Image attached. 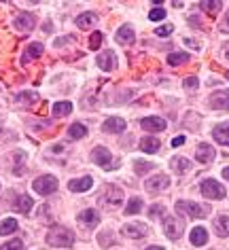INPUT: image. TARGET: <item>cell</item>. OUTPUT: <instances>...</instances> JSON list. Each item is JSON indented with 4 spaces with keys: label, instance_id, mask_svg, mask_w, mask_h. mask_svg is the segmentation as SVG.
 <instances>
[{
    "label": "cell",
    "instance_id": "1",
    "mask_svg": "<svg viewBox=\"0 0 229 250\" xmlns=\"http://www.w3.org/2000/svg\"><path fill=\"white\" fill-rule=\"evenodd\" d=\"M47 244L55 248H64V246H72L74 244V233L66 227H53L47 233Z\"/></svg>",
    "mask_w": 229,
    "mask_h": 250
},
{
    "label": "cell",
    "instance_id": "2",
    "mask_svg": "<svg viewBox=\"0 0 229 250\" xmlns=\"http://www.w3.org/2000/svg\"><path fill=\"white\" fill-rule=\"evenodd\" d=\"M98 199H100V204L104 208H119L121 202H123V193H121L119 187H115V185H104L100 189Z\"/></svg>",
    "mask_w": 229,
    "mask_h": 250
},
{
    "label": "cell",
    "instance_id": "3",
    "mask_svg": "<svg viewBox=\"0 0 229 250\" xmlns=\"http://www.w3.org/2000/svg\"><path fill=\"white\" fill-rule=\"evenodd\" d=\"M176 212L189 218H204L208 214V208L200 204H193V202H176Z\"/></svg>",
    "mask_w": 229,
    "mask_h": 250
},
{
    "label": "cell",
    "instance_id": "4",
    "mask_svg": "<svg viewBox=\"0 0 229 250\" xmlns=\"http://www.w3.org/2000/svg\"><path fill=\"white\" fill-rule=\"evenodd\" d=\"M200 191H202V195L206 197V199H223V197L227 195L225 187H223L221 183H216V180H212V178L204 180L202 187H200Z\"/></svg>",
    "mask_w": 229,
    "mask_h": 250
},
{
    "label": "cell",
    "instance_id": "5",
    "mask_svg": "<svg viewBox=\"0 0 229 250\" xmlns=\"http://www.w3.org/2000/svg\"><path fill=\"white\" fill-rule=\"evenodd\" d=\"M32 189L39 193V195H51V193L58 191V178L55 176H39L32 183Z\"/></svg>",
    "mask_w": 229,
    "mask_h": 250
},
{
    "label": "cell",
    "instance_id": "6",
    "mask_svg": "<svg viewBox=\"0 0 229 250\" xmlns=\"http://www.w3.org/2000/svg\"><path fill=\"white\" fill-rule=\"evenodd\" d=\"M185 231V223L178 216H166L164 221V233L170 237V240H178Z\"/></svg>",
    "mask_w": 229,
    "mask_h": 250
},
{
    "label": "cell",
    "instance_id": "7",
    "mask_svg": "<svg viewBox=\"0 0 229 250\" xmlns=\"http://www.w3.org/2000/svg\"><path fill=\"white\" fill-rule=\"evenodd\" d=\"M91 161L94 164H98L100 167H104V170H113V155H110L108 148H104V146H96L94 148V153H91Z\"/></svg>",
    "mask_w": 229,
    "mask_h": 250
},
{
    "label": "cell",
    "instance_id": "8",
    "mask_svg": "<svg viewBox=\"0 0 229 250\" xmlns=\"http://www.w3.org/2000/svg\"><path fill=\"white\" fill-rule=\"evenodd\" d=\"M170 187V178L166 176V174H155V176H151L145 183V189L148 193H159V191H166Z\"/></svg>",
    "mask_w": 229,
    "mask_h": 250
},
{
    "label": "cell",
    "instance_id": "9",
    "mask_svg": "<svg viewBox=\"0 0 229 250\" xmlns=\"http://www.w3.org/2000/svg\"><path fill=\"white\" fill-rule=\"evenodd\" d=\"M210 106L216 110H229V89H219L210 96Z\"/></svg>",
    "mask_w": 229,
    "mask_h": 250
},
{
    "label": "cell",
    "instance_id": "10",
    "mask_svg": "<svg viewBox=\"0 0 229 250\" xmlns=\"http://www.w3.org/2000/svg\"><path fill=\"white\" fill-rule=\"evenodd\" d=\"M195 157L200 164L204 166H208V164H212L214 157H216V151L210 145H206V142H202V145H197V151H195Z\"/></svg>",
    "mask_w": 229,
    "mask_h": 250
},
{
    "label": "cell",
    "instance_id": "11",
    "mask_svg": "<svg viewBox=\"0 0 229 250\" xmlns=\"http://www.w3.org/2000/svg\"><path fill=\"white\" fill-rule=\"evenodd\" d=\"M102 132H106V134L125 132V121H123L121 117H108L106 121H104V125H102Z\"/></svg>",
    "mask_w": 229,
    "mask_h": 250
},
{
    "label": "cell",
    "instance_id": "12",
    "mask_svg": "<svg viewBox=\"0 0 229 250\" xmlns=\"http://www.w3.org/2000/svg\"><path fill=\"white\" fill-rule=\"evenodd\" d=\"M123 233L127 237H134V240H140V237H145L148 233V227L145 223H127L123 227Z\"/></svg>",
    "mask_w": 229,
    "mask_h": 250
},
{
    "label": "cell",
    "instance_id": "13",
    "mask_svg": "<svg viewBox=\"0 0 229 250\" xmlns=\"http://www.w3.org/2000/svg\"><path fill=\"white\" fill-rule=\"evenodd\" d=\"M91 187H94V178H91V176L74 178V180L68 183V189H70L72 193H85V191H89Z\"/></svg>",
    "mask_w": 229,
    "mask_h": 250
},
{
    "label": "cell",
    "instance_id": "14",
    "mask_svg": "<svg viewBox=\"0 0 229 250\" xmlns=\"http://www.w3.org/2000/svg\"><path fill=\"white\" fill-rule=\"evenodd\" d=\"M96 64L100 66L104 72L115 70V66H117V55H115V51H104V53H100V55H98Z\"/></svg>",
    "mask_w": 229,
    "mask_h": 250
},
{
    "label": "cell",
    "instance_id": "15",
    "mask_svg": "<svg viewBox=\"0 0 229 250\" xmlns=\"http://www.w3.org/2000/svg\"><path fill=\"white\" fill-rule=\"evenodd\" d=\"M142 129H146V132H164L166 129V119L162 117H146L140 121Z\"/></svg>",
    "mask_w": 229,
    "mask_h": 250
},
{
    "label": "cell",
    "instance_id": "16",
    "mask_svg": "<svg viewBox=\"0 0 229 250\" xmlns=\"http://www.w3.org/2000/svg\"><path fill=\"white\" fill-rule=\"evenodd\" d=\"M134 30H132V26H121L119 30H117V34H115V41L119 42V45H125V47H129V45H134Z\"/></svg>",
    "mask_w": 229,
    "mask_h": 250
},
{
    "label": "cell",
    "instance_id": "17",
    "mask_svg": "<svg viewBox=\"0 0 229 250\" xmlns=\"http://www.w3.org/2000/svg\"><path fill=\"white\" fill-rule=\"evenodd\" d=\"M15 28L17 30H21V32H28V30H32L34 28V23H36V17L32 13H21V15H17L15 17Z\"/></svg>",
    "mask_w": 229,
    "mask_h": 250
},
{
    "label": "cell",
    "instance_id": "18",
    "mask_svg": "<svg viewBox=\"0 0 229 250\" xmlns=\"http://www.w3.org/2000/svg\"><path fill=\"white\" fill-rule=\"evenodd\" d=\"M79 223L85 225V227H96V225L100 223V214H98V210L87 208L79 214Z\"/></svg>",
    "mask_w": 229,
    "mask_h": 250
},
{
    "label": "cell",
    "instance_id": "19",
    "mask_svg": "<svg viewBox=\"0 0 229 250\" xmlns=\"http://www.w3.org/2000/svg\"><path fill=\"white\" fill-rule=\"evenodd\" d=\"M159 146H162V142H159L155 136H146V138H142V140H140V151H142V153L153 155V153H157V151H159Z\"/></svg>",
    "mask_w": 229,
    "mask_h": 250
},
{
    "label": "cell",
    "instance_id": "20",
    "mask_svg": "<svg viewBox=\"0 0 229 250\" xmlns=\"http://www.w3.org/2000/svg\"><path fill=\"white\" fill-rule=\"evenodd\" d=\"M212 136H214V140L219 142V145H225V146H229V121H227V123L216 125V127H214V132H212Z\"/></svg>",
    "mask_w": 229,
    "mask_h": 250
},
{
    "label": "cell",
    "instance_id": "21",
    "mask_svg": "<svg viewBox=\"0 0 229 250\" xmlns=\"http://www.w3.org/2000/svg\"><path fill=\"white\" fill-rule=\"evenodd\" d=\"M98 23V15L96 13H81L77 17V26L81 30H91Z\"/></svg>",
    "mask_w": 229,
    "mask_h": 250
},
{
    "label": "cell",
    "instance_id": "22",
    "mask_svg": "<svg viewBox=\"0 0 229 250\" xmlns=\"http://www.w3.org/2000/svg\"><path fill=\"white\" fill-rule=\"evenodd\" d=\"M32 197H28V195H21V197H17L15 202H13V210L15 212H21V214H28L30 210H32Z\"/></svg>",
    "mask_w": 229,
    "mask_h": 250
},
{
    "label": "cell",
    "instance_id": "23",
    "mask_svg": "<svg viewBox=\"0 0 229 250\" xmlns=\"http://www.w3.org/2000/svg\"><path fill=\"white\" fill-rule=\"evenodd\" d=\"M206 242H208V231L204 227H195L191 231V244L193 246H204Z\"/></svg>",
    "mask_w": 229,
    "mask_h": 250
},
{
    "label": "cell",
    "instance_id": "24",
    "mask_svg": "<svg viewBox=\"0 0 229 250\" xmlns=\"http://www.w3.org/2000/svg\"><path fill=\"white\" fill-rule=\"evenodd\" d=\"M87 136V127L83 123H72L68 127V138L70 140H79V138H85Z\"/></svg>",
    "mask_w": 229,
    "mask_h": 250
},
{
    "label": "cell",
    "instance_id": "25",
    "mask_svg": "<svg viewBox=\"0 0 229 250\" xmlns=\"http://www.w3.org/2000/svg\"><path fill=\"white\" fill-rule=\"evenodd\" d=\"M214 231L219 233L221 237H227L229 235V216H216L214 221Z\"/></svg>",
    "mask_w": 229,
    "mask_h": 250
},
{
    "label": "cell",
    "instance_id": "26",
    "mask_svg": "<svg viewBox=\"0 0 229 250\" xmlns=\"http://www.w3.org/2000/svg\"><path fill=\"white\" fill-rule=\"evenodd\" d=\"M42 51H45V47L41 45V42H32L28 49H26V55H23V62L32 60V58H41Z\"/></svg>",
    "mask_w": 229,
    "mask_h": 250
},
{
    "label": "cell",
    "instance_id": "27",
    "mask_svg": "<svg viewBox=\"0 0 229 250\" xmlns=\"http://www.w3.org/2000/svg\"><path fill=\"white\" fill-rule=\"evenodd\" d=\"M172 167H174V172H178V174H187L191 170V164H189V159H185V157H174L172 159Z\"/></svg>",
    "mask_w": 229,
    "mask_h": 250
},
{
    "label": "cell",
    "instance_id": "28",
    "mask_svg": "<svg viewBox=\"0 0 229 250\" xmlns=\"http://www.w3.org/2000/svg\"><path fill=\"white\" fill-rule=\"evenodd\" d=\"M72 112V104L70 102H58L53 106V115L55 117H68Z\"/></svg>",
    "mask_w": 229,
    "mask_h": 250
},
{
    "label": "cell",
    "instance_id": "29",
    "mask_svg": "<svg viewBox=\"0 0 229 250\" xmlns=\"http://www.w3.org/2000/svg\"><path fill=\"white\" fill-rule=\"evenodd\" d=\"M15 229H17L15 218H4V221L0 223V235H9V233H13Z\"/></svg>",
    "mask_w": 229,
    "mask_h": 250
},
{
    "label": "cell",
    "instance_id": "30",
    "mask_svg": "<svg viewBox=\"0 0 229 250\" xmlns=\"http://www.w3.org/2000/svg\"><path fill=\"white\" fill-rule=\"evenodd\" d=\"M187 62H189L187 53H170L168 55V64L170 66H181V64H187Z\"/></svg>",
    "mask_w": 229,
    "mask_h": 250
},
{
    "label": "cell",
    "instance_id": "31",
    "mask_svg": "<svg viewBox=\"0 0 229 250\" xmlns=\"http://www.w3.org/2000/svg\"><path fill=\"white\" fill-rule=\"evenodd\" d=\"M142 210V202L138 197H134V199H129V204H127V208H125V214L127 216H134V214H138V212Z\"/></svg>",
    "mask_w": 229,
    "mask_h": 250
},
{
    "label": "cell",
    "instance_id": "32",
    "mask_svg": "<svg viewBox=\"0 0 229 250\" xmlns=\"http://www.w3.org/2000/svg\"><path fill=\"white\" fill-rule=\"evenodd\" d=\"M153 166L151 161H142V159H138V161H134V170H136V174H146L148 170H153Z\"/></svg>",
    "mask_w": 229,
    "mask_h": 250
},
{
    "label": "cell",
    "instance_id": "33",
    "mask_svg": "<svg viewBox=\"0 0 229 250\" xmlns=\"http://www.w3.org/2000/svg\"><path fill=\"white\" fill-rule=\"evenodd\" d=\"M200 7H202L204 11H208L210 15H216V11H221L223 2H219V0H212V2H202Z\"/></svg>",
    "mask_w": 229,
    "mask_h": 250
},
{
    "label": "cell",
    "instance_id": "34",
    "mask_svg": "<svg viewBox=\"0 0 229 250\" xmlns=\"http://www.w3.org/2000/svg\"><path fill=\"white\" fill-rule=\"evenodd\" d=\"M0 250H26V246H23L21 240H9L0 246Z\"/></svg>",
    "mask_w": 229,
    "mask_h": 250
},
{
    "label": "cell",
    "instance_id": "35",
    "mask_svg": "<svg viewBox=\"0 0 229 250\" xmlns=\"http://www.w3.org/2000/svg\"><path fill=\"white\" fill-rule=\"evenodd\" d=\"M148 20H151V21H162V20H166V9H162V7L151 9V11H148Z\"/></svg>",
    "mask_w": 229,
    "mask_h": 250
},
{
    "label": "cell",
    "instance_id": "36",
    "mask_svg": "<svg viewBox=\"0 0 229 250\" xmlns=\"http://www.w3.org/2000/svg\"><path fill=\"white\" fill-rule=\"evenodd\" d=\"M162 214H166V208L162 204H155V206H151V208H148V216H151V218H157Z\"/></svg>",
    "mask_w": 229,
    "mask_h": 250
},
{
    "label": "cell",
    "instance_id": "37",
    "mask_svg": "<svg viewBox=\"0 0 229 250\" xmlns=\"http://www.w3.org/2000/svg\"><path fill=\"white\" fill-rule=\"evenodd\" d=\"M100 45H102V34L94 32V34H91V39H89V49H94V51H96Z\"/></svg>",
    "mask_w": 229,
    "mask_h": 250
},
{
    "label": "cell",
    "instance_id": "38",
    "mask_svg": "<svg viewBox=\"0 0 229 250\" xmlns=\"http://www.w3.org/2000/svg\"><path fill=\"white\" fill-rule=\"evenodd\" d=\"M172 30H174V26H172V23H166V26H159V28L155 30V34H157V36H170Z\"/></svg>",
    "mask_w": 229,
    "mask_h": 250
},
{
    "label": "cell",
    "instance_id": "39",
    "mask_svg": "<svg viewBox=\"0 0 229 250\" xmlns=\"http://www.w3.org/2000/svg\"><path fill=\"white\" fill-rule=\"evenodd\" d=\"M183 85H185V87H189V89H195V87L200 85V81H197L195 77H189V79H185V81H183Z\"/></svg>",
    "mask_w": 229,
    "mask_h": 250
},
{
    "label": "cell",
    "instance_id": "40",
    "mask_svg": "<svg viewBox=\"0 0 229 250\" xmlns=\"http://www.w3.org/2000/svg\"><path fill=\"white\" fill-rule=\"evenodd\" d=\"M181 145H185V136H176V138L172 140V146H181Z\"/></svg>",
    "mask_w": 229,
    "mask_h": 250
},
{
    "label": "cell",
    "instance_id": "41",
    "mask_svg": "<svg viewBox=\"0 0 229 250\" xmlns=\"http://www.w3.org/2000/svg\"><path fill=\"white\" fill-rule=\"evenodd\" d=\"M145 250H166V248H162V246H148V248H145Z\"/></svg>",
    "mask_w": 229,
    "mask_h": 250
},
{
    "label": "cell",
    "instance_id": "42",
    "mask_svg": "<svg viewBox=\"0 0 229 250\" xmlns=\"http://www.w3.org/2000/svg\"><path fill=\"white\" fill-rule=\"evenodd\" d=\"M223 178L229 180V167H225V170H223Z\"/></svg>",
    "mask_w": 229,
    "mask_h": 250
},
{
    "label": "cell",
    "instance_id": "43",
    "mask_svg": "<svg viewBox=\"0 0 229 250\" xmlns=\"http://www.w3.org/2000/svg\"><path fill=\"white\" fill-rule=\"evenodd\" d=\"M225 55H227V60H229V51H227V53H225Z\"/></svg>",
    "mask_w": 229,
    "mask_h": 250
},
{
    "label": "cell",
    "instance_id": "44",
    "mask_svg": "<svg viewBox=\"0 0 229 250\" xmlns=\"http://www.w3.org/2000/svg\"><path fill=\"white\" fill-rule=\"evenodd\" d=\"M227 81H229V72H227Z\"/></svg>",
    "mask_w": 229,
    "mask_h": 250
},
{
    "label": "cell",
    "instance_id": "45",
    "mask_svg": "<svg viewBox=\"0 0 229 250\" xmlns=\"http://www.w3.org/2000/svg\"><path fill=\"white\" fill-rule=\"evenodd\" d=\"M227 21H229V13H227Z\"/></svg>",
    "mask_w": 229,
    "mask_h": 250
},
{
    "label": "cell",
    "instance_id": "46",
    "mask_svg": "<svg viewBox=\"0 0 229 250\" xmlns=\"http://www.w3.org/2000/svg\"><path fill=\"white\" fill-rule=\"evenodd\" d=\"M0 189H2V187H0Z\"/></svg>",
    "mask_w": 229,
    "mask_h": 250
}]
</instances>
